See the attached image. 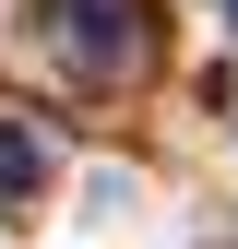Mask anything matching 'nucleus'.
Here are the masks:
<instances>
[{"label": "nucleus", "mask_w": 238, "mask_h": 249, "mask_svg": "<svg viewBox=\"0 0 238 249\" xmlns=\"http://www.w3.org/2000/svg\"><path fill=\"white\" fill-rule=\"evenodd\" d=\"M60 48H72L83 71H131L143 24H131V0H60Z\"/></svg>", "instance_id": "nucleus-1"}, {"label": "nucleus", "mask_w": 238, "mask_h": 249, "mask_svg": "<svg viewBox=\"0 0 238 249\" xmlns=\"http://www.w3.org/2000/svg\"><path fill=\"white\" fill-rule=\"evenodd\" d=\"M48 178H60V142H48V131H24V119H0V190L36 202Z\"/></svg>", "instance_id": "nucleus-2"}, {"label": "nucleus", "mask_w": 238, "mask_h": 249, "mask_svg": "<svg viewBox=\"0 0 238 249\" xmlns=\"http://www.w3.org/2000/svg\"><path fill=\"white\" fill-rule=\"evenodd\" d=\"M226 24H238V0H226Z\"/></svg>", "instance_id": "nucleus-3"}]
</instances>
